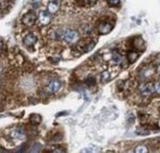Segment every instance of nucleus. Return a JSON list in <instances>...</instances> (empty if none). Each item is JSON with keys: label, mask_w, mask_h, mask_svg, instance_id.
I'll list each match as a JSON object with an SVG mask.
<instances>
[{"label": "nucleus", "mask_w": 160, "mask_h": 153, "mask_svg": "<svg viewBox=\"0 0 160 153\" xmlns=\"http://www.w3.org/2000/svg\"><path fill=\"white\" fill-rule=\"evenodd\" d=\"M62 38L71 44H73L79 40V34L77 31L71 30V29H64L62 30Z\"/></svg>", "instance_id": "nucleus-1"}, {"label": "nucleus", "mask_w": 160, "mask_h": 153, "mask_svg": "<svg viewBox=\"0 0 160 153\" xmlns=\"http://www.w3.org/2000/svg\"><path fill=\"white\" fill-rule=\"evenodd\" d=\"M138 89H139L140 94L144 97H148V96L152 95L154 93H156L155 84L152 83H144L139 86Z\"/></svg>", "instance_id": "nucleus-2"}, {"label": "nucleus", "mask_w": 160, "mask_h": 153, "mask_svg": "<svg viewBox=\"0 0 160 153\" xmlns=\"http://www.w3.org/2000/svg\"><path fill=\"white\" fill-rule=\"evenodd\" d=\"M36 19H37V15L33 11H30V12L25 14L22 18V23L27 27H31L35 24L36 22Z\"/></svg>", "instance_id": "nucleus-3"}, {"label": "nucleus", "mask_w": 160, "mask_h": 153, "mask_svg": "<svg viewBox=\"0 0 160 153\" xmlns=\"http://www.w3.org/2000/svg\"><path fill=\"white\" fill-rule=\"evenodd\" d=\"M61 87H62V83L59 80H53L47 85L45 90L49 94H55L56 92L61 89Z\"/></svg>", "instance_id": "nucleus-4"}, {"label": "nucleus", "mask_w": 160, "mask_h": 153, "mask_svg": "<svg viewBox=\"0 0 160 153\" xmlns=\"http://www.w3.org/2000/svg\"><path fill=\"white\" fill-rule=\"evenodd\" d=\"M38 21L40 25H49L51 21V14L48 11H41L38 15Z\"/></svg>", "instance_id": "nucleus-5"}, {"label": "nucleus", "mask_w": 160, "mask_h": 153, "mask_svg": "<svg viewBox=\"0 0 160 153\" xmlns=\"http://www.w3.org/2000/svg\"><path fill=\"white\" fill-rule=\"evenodd\" d=\"M61 8V2L60 0H52L48 4V12L50 14H55L58 12V10Z\"/></svg>", "instance_id": "nucleus-6"}, {"label": "nucleus", "mask_w": 160, "mask_h": 153, "mask_svg": "<svg viewBox=\"0 0 160 153\" xmlns=\"http://www.w3.org/2000/svg\"><path fill=\"white\" fill-rule=\"evenodd\" d=\"M112 28V25H111V23L109 22H102L99 25L98 30L100 34L105 35L107 33H109Z\"/></svg>", "instance_id": "nucleus-7"}, {"label": "nucleus", "mask_w": 160, "mask_h": 153, "mask_svg": "<svg viewBox=\"0 0 160 153\" xmlns=\"http://www.w3.org/2000/svg\"><path fill=\"white\" fill-rule=\"evenodd\" d=\"M37 41V37L33 34V33H28V35L25 36L24 39H23V43L24 45L29 47V46H33Z\"/></svg>", "instance_id": "nucleus-8"}, {"label": "nucleus", "mask_w": 160, "mask_h": 153, "mask_svg": "<svg viewBox=\"0 0 160 153\" xmlns=\"http://www.w3.org/2000/svg\"><path fill=\"white\" fill-rule=\"evenodd\" d=\"M112 61L116 65H122L124 62V58L118 51H113L112 52Z\"/></svg>", "instance_id": "nucleus-9"}, {"label": "nucleus", "mask_w": 160, "mask_h": 153, "mask_svg": "<svg viewBox=\"0 0 160 153\" xmlns=\"http://www.w3.org/2000/svg\"><path fill=\"white\" fill-rule=\"evenodd\" d=\"M133 45H134V48L136 49V51H142L145 50V48H146V44H145V42H144V40L142 39V38H136L134 39V42H133Z\"/></svg>", "instance_id": "nucleus-10"}, {"label": "nucleus", "mask_w": 160, "mask_h": 153, "mask_svg": "<svg viewBox=\"0 0 160 153\" xmlns=\"http://www.w3.org/2000/svg\"><path fill=\"white\" fill-rule=\"evenodd\" d=\"M139 57V53L138 51H128V54H127V59L129 61L130 64H134L137 60V58Z\"/></svg>", "instance_id": "nucleus-11"}, {"label": "nucleus", "mask_w": 160, "mask_h": 153, "mask_svg": "<svg viewBox=\"0 0 160 153\" xmlns=\"http://www.w3.org/2000/svg\"><path fill=\"white\" fill-rule=\"evenodd\" d=\"M94 46H95V42L90 41V42H86L83 45H82L81 46V50H82V52H89V51H91L94 48Z\"/></svg>", "instance_id": "nucleus-12"}, {"label": "nucleus", "mask_w": 160, "mask_h": 153, "mask_svg": "<svg viewBox=\"0 0 160 153\" xmlns=\"http://www.w3.org/2000/svg\"><path fill=\"white\" fill-rule=\"evenodd\" d=\"M111 79V74L109 71H103L101 74V81L102 83H107Z\"/></svg>", "instance_id": "nucleus-13"}, {"label": "nucleus", "mask_w": 160, "mask_h": 153, "mask_svg": "<svg viewBox=\"0 0 160 153\" xmlns=\"http://www.w3.org/2000/svg\"><path fill=\"white\" fill-rule=\"evenodd\" d=\"M30 122L33 124V125H38L41 122V116L37 114H33L30 116Z\"/></svg>", "instance_id": "nucleus-14"}, {"label": "nucleus", "mask_w": 160, "mask_h": 153, "mask_svg": "<svg viewBox=\"0 0 160 153\" xmlns=\"http://www.w3.org/2000/svg\"><path fill=\"white\" fill-rule=\"evenodd\" d=\"M11 137L13 139H21L24 137V133L21 130H15L14 132H12Z\"/></svg>", "instance_id": "nucleus-15"}, {"label": "nucleus", "mask_w": 160, "mask_h": 153, "mask_svg": "<svg viewBox=\"0 0 160 153\" xmlns=\"http://www.w3.org/2000/svg\"><path fill=\"white\" fill-rule=\"evenodd\" d=\"M135 152H136V153H147V152H148V147H146V146H143V145L137 146L136 149H135Z\"/></svg>", "instance_id": "nucleus-16"}, {"label": "nucleus", "mask_w": 160, "mask_h": 153, "mask_svg": "<svg viewBox=\"0 0 160 153\" xmlns=\"http://www.w3.org/2000/svg\"><path fill=\"white\" fill-rule=\"evenodd\" d=\"M86 84L88 85H93V84H95V79H94V77L92 76H89L86 79Z\"/></svg>", "instance_id": "nucleus-17"}, {"label": "nucleus", "mask_w": 160, "mask_h": 153, "mask_svg": "<svg viewBox=\"0 0 160 153\" xmlns=\"http://www.w3.org/2000/svg\"><path fill=\"white\" fill-rule=\"evenodd\" d=\"M96 2H97V0H84L85 5L88 6V7H92V6H93Z\"/></svg>", "instance_id": "nucleus-18"}, {"label": "nucleus", "mask_w": 160, "mask_h": 153, "mask_svg": "<svg viewBox=\"0 0 160 153\" xmlns=\"http://www.w3.org/2000/svg\"><path fill=\"white\" fill-rule=\"evenodd\" d=\"M155 91L158 94L160 95V82H158L155 84Z\"/></svg>", "instance_id": "nucleus-19"}, {"label": "nucleus", "mask_w": 160, "mask_h": 153, "mask_svg": "<svg viewBox=\"0 0 160 153\" xmlns=\"http://www.w3.org/2000/svg\"><path fill=\"white\" fill-rule=\"evenodd\" d=\"M108 3L112 6H116L120 3V0H108Z\"/></svg>", "instance_id": "nucleus-20"}, {"label": "nucleus", "mask_w": 160, "mask_h": 153, "mask_svg": "<svg viewBox=\"0 0 160 153\" xmlns=\"http://www.w3.org/2000/svg\"><path fill=\"white\" fill-rule=\"evenodd\" d=\"M156 72H157V74L160 75V64H158L157 65V67H156Z\"/></svg>", "instance_id": "nucleus-21"}]
</instances>
